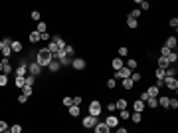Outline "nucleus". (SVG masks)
<instances>
[{"label": "nucleus", "mask_w": 178, "mask_h": 133, "mask_svg": "<svg viewBox=\"0 0 178 133\" xmlns=\"http://www.w3.org/2000/svg\"><path fill=\"white\" fill-rule=\"evenodd\" d=\"M133 109H135V113H143L145 111V103L141 99H137V101H133Z\"/></svg>", "instance_id": "4468645a"}, {"label": "nucleus", "mask_w": 178, "mask_h": 133, "mask_svg": "<svg viewBox=\"0 0 178 133\" xmlns=\"http://www.w3.org/2000/svg\"><path fill=\"white\" fill-rule=\"evenodd\" d=\"M40 72H42V68H40V64H36V62H30L28 64V74L30 76H40Z\"/></svg>", "instance_id": "6e6552de"}, {"label": "nucleus", "mask_w": 178, "mask_h": 133, "mask_svg": "<svg viewBox=\"0 0 178 133\" xmlns=\"http://www.w3.org/2000/svg\"><path fill=\"white\" fill-rule=\"evenodd\" d=\"M40 40H46V42H50V40H52V36L46 32V34H40Z\"/></svg>", "instance_id": "6e6d98bb"}, {"label": "nucleus", "mask_w": 178, "mask_h": 133, "mask_svg": "<svg viewBox=\"0 0 178 133\" xmlns=\"http://www.w3.org/2000/svg\"><path fill=\"white\" fill-rule=\"evenodd\" d=\"M2 133H10V129H6V131H2Z\"/></svg>", "instance_id": "680f3d73"}, {"label": "nucleus", "mask_w": 178, "mask_h": 133, "mask_svg": "<svg viewBox=\"0 0 178 133\" xmlns=\"http://www.w3.org/2000/svg\"><path fill=\"white\" fill-rule=\"evenodd\" d=\"M170 52H172V50H168L166 46H162V48H160V56H162V58H168V54H170Z\"/></svg>", "instance_id": "49530a36"}, {"label": "nucleus", "mask_w": 178, "mask_h": 133, "mask_svg": "<svg viewBox=\"0 0 178 133\" xmlns=\"http://www.w3.org/2000/svg\"><path fill=\"white\" fill-rule=\"evenodd\" d=\"M16 76H18V78H26V76H28V64H26V62H22V64L18 66V70H16Z\"/></svg>", "instance_id": "1a4fd4ad"}, {"label": "nucleus", "mask_w": 178, "mask_h": 133, "mask_svg": "<svg viewBox=\"0 0 178 133\" xmlns=\"http://www.w3.org/2000/svg\"><path fill=\"white\" fill-rule=\"evenodd\" d=\"M176 74H178V70H176L174 64H170L166 70H164V78H176Z\"/></svg>", "instance_id": "9b49d317"}, {"label": "nucleus", "mask_w": 178, "mask_h": 133, "mask_svg": "<svg viewBox=\"0 0 178 133\" xmlns=\"http://www.w3.org/2000/svg\"><path fill=\"white\" fill-rule=\"evenodd\" d=\"M166 60H168V64H174V66H176V62H178V54H176V50H172V52L168 54Z\"/></svg>", "instance_id": "5701e85b"}, {"label": "nucleus", "mask_w": 178, "mask_h": 133, "mask_svg": "<svg viewBox=\"0 0 178 133\" xmlns=\"http://www.w3.org/2000/svg\"><path fill=\"white\" fill-rule=\"evenodd\" d=\"M6 86H8V76L0 74V88H6Z\"/></svg>", "instance_id": "79ce46f5"}, {"label": "nucleus", "mask_w": 178, "mask_h": 133, "mask_svg": "<svg viewBox=\"0 0 178 133\" xmlns=\"http://www.w3.org/2000/svg\"><path fill=\"white\" fill-rule=\"evenodd\" d=\"M54 60V54L48 52V48H42L36 54V64H40V68H48V64Z\"/></svg>", "instance_id": "f257e3e1"}, {"label": "nucleus", "mask_w": 178, "mask_h": 133, "mask_svg": "<svg viewBox=\"0 0 178 133\" xmlns=\"http://www.w3.org/2000/svg\"><path fill=\"white\" fill-rule=\"evenodd\" d=\"M154 76H156V82H162L164 80V70H154Z\"/></svg>", "instance_id": "f704fd0d"}, {"label": "nucleus", "mask_w": 178, "mask_h": 133, "mask_svg": "<svg viewBox=\"0 0 178 133\" xmlns=\"http://www.w3.org/2000/svg\"><path fill=\"white\" fill-rule=\"evenodd\" d=\"M162 86H166L168 89L176 91L178 89V80H176V78H164V80H162Z\"/></svg>", "instance_id": "39448f33"}, {"label": "nucleus", "mask_w": 178, "mask_h": 133, "mask_svg": "<svg viewBox=\"0 0 178 133\" xmlns=\"http://www.w3.org/2000/svg\"><path fill=\"white\" fill-rule=\"evenodd\" d=\"M117 56H119V58H127V56H129V50L123 46V48H119V50H117Z\"/></svg>", "instance_id": "473e14b6"}, {"label": "nucleus", "mask_w": 178, "mask_h": 133, "mask_svg": "<svg viewBox=\"0 0 178 133\" xmlns=\"http://www.w3.org/2000/svg\"><path fill=\"white\" fill-rule=\"evenodd\" d=\"M36 32L46 34V32H48V24H46V22H38V24H36Z\"/></svg>", "instance_id": "412c9836"}, {"label": "nucleus", "mask_w": 178, "mask_h": 133, "mask_svg": "<svg viewBox=\"0 0 178 133\" xmlns=\"http://www.w3.org/2000/svg\"><path fill=\"white\" fill-rule=\"evenodd\" d=\"M101 111H103V105H101L99 99H93L91 103H89V115H93V117H99Z\"/></svg>", "instance_id": "f03ea898"}, {"label": "nucleus", "mask_w": 178, "mask_h": 133, "mask_svg": "<svg viewBox=\"0 0 178 133\" xmlns=\"http://www.w3.org/2000/svg\"><path fill=\"white\" fill-rule=\"evenodd\" d=\"M71 66H73V70L81 72V70H85V68H87V62L83 60V58H75V60H71Z\"/></svg>", "instance_id": "423d86ee"}, {"label": "nucleus", "mask_w": 178, "mask_h": 133, "mask_svg": "<svg viewBox=\"0 0 178 133\" xmlns=\"http://www.w3.org/2000/svg\"><path fill=\"white\" fill-rule=\"evenodd\" d=\"M63 52H65V56H67V58H71L75 50H73V46H65V50H63Z\"/></svg>", "instance_id": "c03bdc74"}, {"label": "nucleus", "mask_w": 178, "mask_h": 133, "mask_svg": "<svg viewBox=\"0 0 178 133\" xmlns=\"http://www.w3.org/2000/svg\"><path fill=\"white\" fill-rule=\"evenodd\" d=\"M0 52H2L4 60H10V56H12V50H10V46H4V48L0 50Z\"/></svg>", "instance_id": "cd10ccee"}, {"label": "nucleus", "mask_w": 178, "mask_h": 133, "mask_svg": "<svg viewBox=\"0 0 178 133\" xmlns=\"http://www.w3.org/2000/svg\"><path fill=\"white\" fill-rule=\"evenodd\" d=\"M0 74H2V62H0Z\"/></svg>", "instance_id": "052dcab7"}, {"label": "nucleus", "mask_w": 178, "mask_h": 133, "mask_svg": "<svg viewBox=\"0 0 178 133\" xmlns=\"http://www.w3.org/2000/svg\"><path fill=\"white\" fill-rule=\"evenodd\" d=\"M79 113H81V107H79V105H71L69 107V115H71V117H77Z\"/></svg>", "instance_id": "a878e982"}, {"label": "nucleus", "mask_w": 178, "mask_h": 133, "mask_svg": "<svg viewBox=\"0 0 178 133\" xmlns=\"http://www.w3.org/2000/svg\"><path fill=\"white\" fill-rule=\"evenodd\" d=\"M107 109H109V113H113V111H115V103H109Z\"/></svg>", "instance_id": "4d7b16f0"}, {"label": "nucleus", "mask_w": 178, "mask_h": 133, "mask_svg": "<svg viewBox=\"0 0 178 133\" xmlns=\"http://www.w3.org/2000/svg\"><path fill=\"white\" fill-rule=\"evenodd\" d=\"M30 42H32V44H36V42H40V32H36V30H34V32H30Z\"/></svg>", "instance_id": "bb28decb"}, {"label": "nucleus", "mask_w": 178, "mask_h": 133, "mask_svg": "<svg viewBox=\"0 0 178 133\" xmlns=\"http://www.w3.org/2000/svg\"><path fill=\"white\" fill-rule=\"evenodd\" d=\"M109 133H115V131H113V129H109Z\"/></svg>", "instance_id": "e2e57ef3"}, {"label": "nucleus", "mask_w": 178, "mask_h": 133, "mask_svg": "<svg viewBox=\"0 0 178 133\" xmlns=\"http://www.w3.org/2000/svg\"><path fill=\"white\" fill-rule=\"evenodd\" d=\"M168 101H170V97H166V95H158V105L160 107L168 109Z\"/></svg>", "instance_id": "6ab92c4d"}, {"label": "nucleus", "mask_w": 178, "mask_h": 133, "mask_svg": "<svg viewBox=\"0 0 178 133\" xmlns=\"http://www.w3.org/2000/svg\"><path fill=\"white\" fill-rule=\"evenodd\" d=\"M16 101H18V103H26V101H28V97H26L24 93H20L18 97H16Z\"/></svg>", "instance_id": "3c124183"}, {"label": "nucleus", "mask_w": 178, "mask_h": 133, "mask_svg": "<svg viewBox=\"0 0 178 133\" xmlns=\"http://www.w3.org/2000/svg\"><path fill=\"white\" fill-rule=\"evenodd\" d=\"M6 129H8V123L0 119V133H2V131H6Z\"/></svg>", "instance_id": "864d4df0"}, {"label": "nucleus", "mask_w": 178, "mask_h": 133, "mask_svg": "<svg viewBox=\"0 0 178 133\" xmlns=\"http://www.w3.org/2000/svg\"><path fill=\"white\" fill-rule=\"evenodd\" d=\"M129 117H131L129 109H123V111H119V119H129Z\"/></svg>", "instance_id": "37998d69"}, {"label": "nucleus", "mask_w": 178, "mask_h": 133, "mask_svg": "<svg viewBox=\"0 0 178 133\" xmlns=\"http://www.w3.org/2000/svg\"><path fill=\"white\" fill-rule=\"evenodd\" d=\"M10 72H12V64H10V60H2V74H4V76H8Z\"/></svg>", "instance_id": "dca6fc26"}, {"label": "nucleus", "mask_w": 178, "mask_h": 133, "mask_svg": "<svg viewBox=\"0 0 178 133\" xmlns=\"http://www.w3.org/2000/svg\"><path fill=\"white\" fill-rule=\"evenodd\" d=\"M30 16H32V20L40 22V12H38V10H32V14H30Z\"/></svg>", "instance_id": "8fccbe9b"}, {"label": "nucleus", "mask_w": 178, "mask_h": 133, "mask_svg": "<svg viewBox=\"0 0 178 133\" xmlns=\"http://www.w3.org/2000/svg\"><path fill=\"white\" fill-rule=\"evenodd\" d=\"M127 68L133 72V70H137V68H139V62H137V60H133V58H129V60H127Z\"/></svg>", "instance_id": "393cba45"}, {"label": "nucleus", "mask_w": 178, "mask_h": 133, "mask_svg": "<svg viewBox=\"0 0 178 133\" xmlns=\"http://www.w3.org/2000/svg\"><path fill=\"white\" fill-rule=\"evenodd\" d=\"M115 133H129V131H127L125 127H117V131H115Z\"/></svg>", "instance_id": "13d9d810"}, {"label": "nucleus", "mask_w": 178, "mask_h": 133, "mask_svg": "<svg viewBox=\"0 0 178 133\" xmlns=\"http://www.w3.org/2000/svg\"><path fill=\"white\" fill-rule=\"evenodd\" d=\"M137 4H139V6H141V8H139V10H148V8H150V4H148L146 0H139Z\"/></svg>", "instance_id": "e433bc0d"}, {"label": "nucleus", "mask_w": 178, "mask_h": 133, "mask_svg": "<svg viewBox=\"0 0 178 133\" xmlns=\"http://www.w3.org/2000/svg\"><path fill=\"white\" fill-rule=\"evenodd\" d=\"M131 18H135V20H139V16H141V10H139V8H135V10H131Z\"/></svg>", "instance_id": "a18cd8bd"}, {"label": "nucleus", "mask_w": 178, "mask_h": 133, "mask_svg": "<svg viewBox=\"0 0 178 133\" xmlns=\"http://www.w3.org/2000/svg\"><path fill=\"white\" fill-rule=\"evenodd\" d=\"M115 86H117V82L113 80V78H109V80H107V88L109 89H115Z\"/></svg>", "instance_id": "de8ad7c7"}, {"label": "nucleus", "mask_w": 178, "mask_h": 133, "mask_svg": "<svg viewBox=\"0 0 178 133\" xmlns=\"http://www.w3.org/2000/svg\"><path fill=\"white\" fill-rule=\"evenodd\" d=\"M176 44H178V40L174 38V36H168V38H166V44H164V46H166L168 50H176Z\"/></svg>", "instance_id": "2eb2a0df"}, {"label": "nucleus", "mask_w": 178, "mask_h": 133, "mask_svg": "<svg viewBox=\"0 0 178 133\" xmlns=\"http://www.w3.org/2000/svg\"><path fill=\"white\" fill-rule=\"evenodd\" d=\"M168 66H170V64H168V60H166V58H162V56H160V58H158V68H160V70H166Z\"/></svg>", "instance_id": "c85d7f7f"}, {"label": "nucleus", "mask_w": 178, "mask_h": 133, "mask_svg": "<svg viewBox=\"0 0 178 133\" xmlns=\"http://www.w3.org/2000/svg\"><path fill=\"white\" fill-rule=\"evenodd\" d=\"M93 129H95V133H109V127H107V125H105V123H103V121H101V123H99V121H97V125H95V127H93Z\"/></svg>", "instance_id": "a211bd4d"}, {"label": "nucleus", "mask_w": 178, "mask_h": 133, "mask_svg": "<svg viewBox=\"0 0 178 133\" xmlns=\"http://www.w3.org/2000/svg\"><path fill=\"white\" fill-rule=\"evenodd\" d=\"M24 82H26V86H32V88H34V82H36V78H34V76H30V74H28V76L24 78Z\"/></svg>", "instance_id": "a19ab883"}, {"label": "nucleus", "mask_w": 178, "mask_h": 133, "mask_svg": "<svg viewBox=\"0 0 178 133\" xmlns=\"http://www.w3.org/2000/svg\"><path fill=\"white\" fill-rule=\"evenodd\" d=\"M22 93L26 95V97H32V93H34V88H32V86H24V88H22Z\"/></svg>", "instance_id": "c756f323"}, {"label": "nucleus", "mask_w": 178, "mask_h": 133, "mask_svg": "<svg viewBox=\"0 0 178 133\" xmlns=\"http://www.w3.org/2000/svg\"><path fill=\"white\" fill-rule=\"evenodd\" d=\"M8 129H10V133H22V125H20V123H14V125H10Z\"/></svg>", "instance_id": "2f4dec72"}, {"label": "nucleus", "mask_w": 178, "mask_h": 133, "mask_svg": "<svg viewBox=\"0 0 178 133\" xmlns=\"http://www.w3.org/2000/svg\"><path fill=\"white\" fill-rule=\"evenodd\" d=\"M115 109H119V111H123V109H127V99H117V103H115Z\"/></svg>", "instance_id": "b1692460"}, {"label": "nucleus", "mask_w": 178, "mask_h": 133, "mask_svg": "<svg viewBox=\"0 0 178 133\" xmlns=\"http://www.w3.org/2000/svg\"><path fill=\"white\" fill-rule=\"evenodd\" d=\"M61 101H63V107H71V105H73V97H67V95L61 99Z\"/></svg>", "instance_id": "58836bf2"}, {"label": "nucleus", "mask_w": 178, "mask_h": 133, "mask_svg": "<svg viewBox=\"0 0 178 133\" xmlns=\"http://www.w3.org/2000/svg\"><path fill=\"white\" fill-rule=\"evenodd\" d=\"M129 119H133L135 123H141V121H143V113H133Z\"/></svg>", "instance_id": "ea45409f"}, {"label": "nucleus", "mask_w": 178, "mask_h": 133, "mask_svg": "<svg viewBox=\"0 0 178 133\" xmlns=\"http://www.w3.org/2000/svg\"><path fill=\"white\" fill-rule=\"evenodd\" d=\"M119 121H121L119 117H115L113 113H109V117H105V121H103V123L109 127V129H115V127H119Z\"/></svg>", "instance_id": "7ed1b4c3"}, {"label": "nucleus", "mask_w": 178, "mask_h": 133, "mask_svg": "<svg viewBox=\"0 0 178 133\" xmlns=\"http://www.w3.org/2000/svg\"><path fill=\"white\" fill-rule=\"evenodd\" d=\"M158 89H160V88H156V86H150V88L146 89V93L150 95V97H158V95H160V91H158Z\"/></svg>", "instance_id": "aec40b11"}, {"label": "nucleus", "mask_w": 178, "mask_h": 133, "mask_svg": "<svg viewBox=\"0 0 178 133\" xmlns=\"http://www.w3.org/2000/svg\"><path fill=\"white\" fill-rule=\"evenodd\" d=\"M10 50H12V54H20L24 50V46L20 40H12V44H10Z\"/></svg>", "instance_id": "9d476101"}, {"label": "nucleus", "mask_w": 178, "mask_h": 133, "mask_svg": "<svg viewBox=\"0 0 178 133\" xmlns=\"http://www.w3.org/2000/svg\"><path fill=\"white\" fill-rule=\"evenodd\" d=\"M121 86H123L125 89H133V88H135V82L131 80V78H127V80H123V82H121Z\"/></svg>", "instance_id": "4be33fe9"}, {"label": "nucleus", "mask_w": 178, "mask_h": 133, "mask_svg": "<svg viewBox=\"0 0 178 133\" xmlns=\"http://www.w3.org/2000/svg\"><path fill=\"white\" fill-rule=\"evenodd\" d=\"M168 24H170V28H174V30H176V28H178V18H172Z\"/></svg>", "instance_id": "5fc2aeb1"}, {"label": "nucleus", "mask_w": 178, "mask_h": 133, "mask_svg": "<svg viewBox=\"0 0 178 133\" xmlns=\"http://www.w3.org/2000/svg\"><path fill=\"white\" fill-rule=\"evenodd\" d=\"M123 66H125V64H123V58L117 56V58H113V60H111V68L115 70V72H117V70H121Z\"/></svg>", "instance_id": "ddd939ff"}, {"label": "nucleus", "mask_w": 178, "mask_h": 133, "mask_svg": "<svg viewBox=\"0 0 178 133\" xmlns=\"http://www.w3.org/2000/svg\"><path fill=\"white\" fill-rule=\"evenodd\" d=\"M81 125L85 127V129H93V127L97 125V117H93V115H87V117L81 119Z\"/></svg>", "instance_id": "20e7f679"}, {"label": "nucleus", "mask_w": 178, "mask_h": 133, "mask_svg": "<svg viewBox=\"0 0 178 133\" xmlns=\"http://www.w3.org/2000/svg\"><path fill=\"white\" fill-rule=\"evenodd\" d=\"M127 26H129V28H133V30H135V28L139 26V20H135V18H131V16H129V18H127Z\"/></svg>", "instance_id": "7c9ffc66"}, {"label": "nucleus", "mask_w": 178, "mask_h": 133, "mask_svg": "<svg viewBox=\"0 0 178 133\" xmlns=\"http://www.w3.org/2000/svg\"><path fill=\"white\" fill-rule=\"evenodd\" d=\"M4 48V42H2V40H0V50H2Z\"/></svg>", "instance_id": "bf43d9fd"}, {"label": "nucleus", "mask_w": 178, "mask_h": 133, "mask_svg": "<svg viewBox=\"0 0 178 133\" xmlns=\"http://www.w3.org/2000/svg\"><path fill=\"white\" fill-rule=\"evenodd\" d=\"M81 101H83V99H81V95H77V97H73V105H79V107H81Z\"/></svg>", "instance_id": "603ef678"}, {"label": "nucleus", "mask_w": 178, "mask_h": 133, "mask_svg": "<svg viewBox=\"0 0 178 133\" xmlns=\"http://www.w3.org/2000/svg\"><path fill=\"white\" fill-rule=\"evenodd\" d=\"M139 99H141V101H143V103H146V101H148V99H150V95H148V93H146V91H143V93H141V97H139Z\"/></svg>", "instance_id": "09e8293b"}, {"label": "nucleus", "mask_w": 178, "mask_h": 133, "mask_svg": "<svg viewBox=\"0 0 178 133\" xmlns=\"http://www.w3.org/2000/svg\"><path fill=\"white\" fill-rule=\"evenodd\" d=\"M131 74H133V72H131L127 66H123L121 70H117V72H115V78H119V80H127V78H131Z\"/></svg>", "instance_id": "0eeeda50"}, {"label": "nucleus", "mask_w": 178, "mask_h": 133, "mask_svg": "<svg viewBox=\"0 0 178 133\" xmlns=\"http://www.w3.org/2000/svg\"><path fill=\"white\" fill-rule=\"evenodd\" d=\"M146 105L152 107V109H154V107H158V97H150V99L146 101Z\"/></svg>", "instance_id": "72a5a7b5"}, {"label": "nucleus", "mask_w": 178, "mask_h": 133, "mask_svg": "<svg viewBox=\"0 0 178 133\" xmlns=\"http://www.w3.org/2000/svg\"><path fill=\"white\" fill-rule=\"evenodd\" d=\"M131 80H133L135 84H139V82L143 80V76H141V74H139V72H133V74H131Z\"/></svg>", "instance_id": "4c0bfd02"}, {"label": "nucleus", "mask_w": 178, "mask_h": 133, "mask_svg": "<svg viewBox=\"0 0 178 133\" xmlns=\"http://www.w3.org/2000/svg\"><path fill=\"white\" fill-rule=\"evenodd\" d=\"M14 86H16V88H24V86H26L24 78H18V76H16V80H14Z\"/></svg>", "instance_id": "c9c22d12"}, {"label": "nucleus", "mask_w": 178, "mask_h": 133, "mask_svg": "<svg viewBox=\"0 0 178 133\" xmlns=\"http://www.w3.org/2000/svg\"><path fill=\"white\" fill-rule=\"evenodd\" d=\"M52 42L57 44V50H65V42H63L61 36H52Z\"/></svg>", "instance_id": "f3484780"}, {"label": "nucleus", "mask_w": 178, "mask_h": 133, "mask_svg": "<svg viewBox=\"0 0 178 133\" xmlns=\"http://www.w3.org/2000/svg\"><path fill=\"white\" fill-rule=\"evenodd\" d=\"M48 70H50V72H52V74H57L59 70H61V64H59L57 60H52V62H50V64H48Z\"/></svg>", "instance_id": "f8f14e48"}]
</instances>
